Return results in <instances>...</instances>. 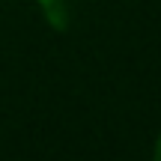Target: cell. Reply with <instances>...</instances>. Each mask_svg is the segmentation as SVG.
Segmentation results:
<instances>
[{"label": "cell", "mask_w": 161, "mask_h": 161, "mask_svg": "<svg viewBox=\"0 0 161 161\" xmlns=\"http://www.w3.org/2000/svg\"><path fill=\"white\" fill-rule=\"evenodd\" d=\"M36 3L42 6V12H45L48 24H54L57 30L66 27V6H63V0H36Z\"/></svg>", "instance_id": "obj_1"}, {"label": "cell", "mask_w": 161, "mask_h": 161, "mask_svg": "<svg viewBox=\"0 0 161 161\" xmlns=\"http://www.w3.org/2000/svg\"><path fill=\"white\" fill-rule=\"evenodd\" d=\"M155 158L161 161V134H158V140H155Z\"/></svg>", "instance_id": "obj_2"}]
</instances>
